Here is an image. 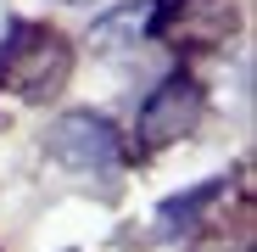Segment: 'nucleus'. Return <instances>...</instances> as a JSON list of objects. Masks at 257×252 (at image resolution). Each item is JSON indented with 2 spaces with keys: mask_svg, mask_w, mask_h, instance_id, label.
Instances as JSON below:
<instances>
[{
  "mask_svg": "<svg viewBox=\"0 0 257 252\" xmlns=\"http://www.w3.org/2000/svg\"><path fill=\"white\" fill-rule=\"evenodd\" d=\"M0 51H6V23H0Z\"/></svg>",
  "mask_w": 257,
  "mask_h": 252,
  "instance_id": "6",
  "label": "nucleus"
},
{
  "mask_svg": "<svg viewBox=\"0 0 257 252\" xmlns=\"http://www.w3.org/2000/svg\"><path fill=\"white\" fill-rule=\"evenodd\" d=\"M151 23H157V6H151V0H128V6H117V12L95 17V28H90V45H95V51H106V56H117V51H135L140 39L151 34Z\"/></svg>",
  "mask_w": 257,
  "mask_h": 252,
  "instance_id": "4",
  "label": "nucleus"
},
{
  "mask_svg": "<svg viewBox=\"0 0 257 252\" xmlns=\"http://www.w3.org/2000/svg\"><path fill=\"white\" fill-rule=\"evenodd\" d=\"M218 196H224V180H207V185H196L190 196H174V202H162V207H157V230H162V235L185 230V224L201 213V207H207V202H218Z\"/></svg>",
  "mask_w": 257,
  "mask_h": 252,
  "instance_id": "5",
  "label": "nucleus"
},
{
  "mask_svg": "<svg viewBox=\"0 0 257 252\" xmlns=\"http://www.w3.org/2000/svg\"><path fill=\"white\" fill-rule=\"evenodd\" d=\"M0 67H6L12 90H23L28 101L51 96L56 84L67 78V45L51 28H17V45L0 51Z\"/></svg>",
  "mask_w": 257,
  "mask_h": 252,
  "instance_id": "1",
  "label": "nucleus"
},
{
  "mask_svg": "<svg viewBox=\"0 0 257 252\" xmlns=\"http://www.w3.org/2000/svg\"><path fill=\"white\" fill-rule=\"evenodd\" d=\"M196 118H201L196 78H168V84H157V90L146 96V107H140V140L146 146H168V140L190 135Z\"/></svg>",
  "mask_w": 257,
  "mask_h": 252,
  "instance_id": "3",
  "label": "nucleus"
},
{
  "mask_svg": "<svg viewBox=\"0 0 257 252\" xmlns=\"http://www.w3.org/2000/svg\"><path fill=\"white\" fill-rule=\"evenodd\" d=\"M73 6H78V0H73Z\"/></svg>",
  "mask_w": 257,
  "mask_h": 252,
  "instance_id": "7",
  "label": "nucleus"
},
{
  "mask_svg": "<svg viewBox=\"0 0 257 252\" xmlns=\"http://www.w3.org/2000/svg\"><path fill=\"white\" fill-rule=\"evenodd\" d=\"M117 129L101 118V112H62L51 123V157L78 168V174H101V168L117 162Z\"/></svg>",
  "mask_w": 257,
  "mask_h": 252,
  "instance_id": "2",
  "label": "nucleus"
}]
</instances>
